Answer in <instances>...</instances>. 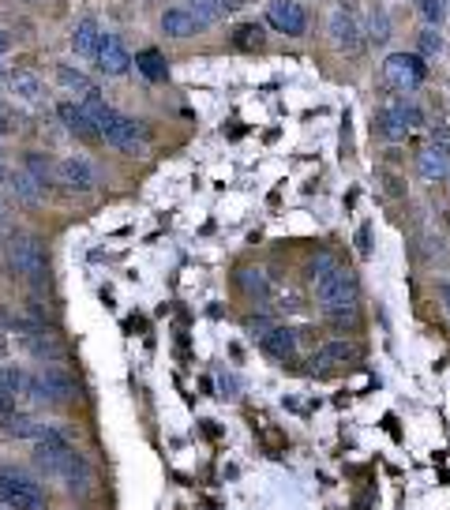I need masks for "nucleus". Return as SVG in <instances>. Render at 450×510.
I'll list each match as a JSON object with an SVG mask.
<instances>
[{
  "mask_svg": "<svg viewBox=\"0 0 450 510\" xmlns=\"http://www.w3.org/2000/svg\"><path fill=\"white\" fill-rule=\"evenodd\" d=\"M23 346L38 357V360H57L60 357V342L53 338V330H46V327H30V330H23Z\"/></svg>",
  "mask_w": 450,
  "mask_h": 510,
  "instance_id": "obj_19",
  "label": "nucleus"
},
{
  "mask_svg": "<svg viewBox=\"0 0 450 510\" xmlns=\"http://www.w3.org/2000/svg\"><path fill=\"white\" fill-rule=\"evenodd\" d=\"M188 16H192V23H195V34L206 30V26H215V23H222V19H229V12H225L222 0H192V5H188Z\"/></svg>",
  "mask_w": 450,
  "mask_h": 510,
  "instance_id": "obj_21",
  "label": "nucleus"
},
{
  "mask_svg": "<svg viewBox=\"0 0 450 510\" xmlns=\"http://www.w3.org/2000/svg\"><path fill=\"white\" fill-rule=\"evenodd\" d=\"M131 60H135V68H140L151 83H165L169 79V64L162 57V49H143L140 57H131Z\"/></svg>",
  "mask_w": 450,
  "mask_h": 510,
  "instance_id": "obj_25",
  "label": "nucleus"
},
{
  "mask_svg": "<svg viewBox=\"0 0 450 510\" xmlns=\"http://www.w3.org/2000/svg\"><path fill=\"white\" fill-rule=\"evenodd\" d=\"M432 151L450 161V124H432Z\"/></svg>",
  "mask_w": 450,
  "mask_h": 510,
  "instance_id": "obj_35",
  "label": "nucleus"
},
{
  "mask_svg": "<svg viewBox=\"0 0 450 510\" xmlns=\"http://www.w3.org/2000/svg\"><path fill=\"white\" fill-rule=\"evenodd\" d=\"M57 83H60L68 94H76V98H83V94L94 87L83 72H76V68H68V64H60V68H57Z\"/></svg>",
  "mask_w": 450,
  "mask_h": 510,
  "instance_id": "obj_30",
  "label": "nucleus"
},
{
  "mask_svg": "<svg viewBox=\"0 0 450 510\" xmlns=\"http://www.w3.org/2000/svg\"><path fill=\"white\" fill-rule=\"evenodd\" d=\"M8 184H12V195L19 199V203H26V207H34V203H42V195H46V188L34 181L30 173H23V169H16V173L8 177Z\"/></svg>",
  "mask_w": 450,
  "mask_h": 510,
  "instance_id": "obj_23",
  "label": "nucleus"
},
{
  "mask_svg": "<svg viewBox=\"0 0 450 510\" xmlns=\"http://www.w3.org/2000/svg\"><path fill=\"white\" fill-rule=\"evenodd\" d=\"M12 94L26 106H38V101H46V83L34 72H12Z\"/></svg>",
  "mask_w": 450,
  "mask_h": 510,
  "instance_id": "obj_22",
  "label": "nucleus"
},
{
  "mask_svg": "<svg viewBox=\"0 0 450 510\" xmlns=\"http://www.w3.org/2000/svg\"><path fill=\"white\" fill-rule=\"evenodd\" d=\"M30 390V398L34 401H42V405H68V401H76L79 398V383H76V376L68 368H60V364H49V368H42L38 376H30V383H26Z\"/></svg>",
  "mask_w": 450,
  "mask_h": 510,
  "instance_id": "obj_3",
  "label": "nucleus"
},
{
  "mask_svg": "<svg viewBox=\"0 0 450 510\" xmlns=\"http://www.w3.org/2000/svg\"><path fill=\"white\" fill-rule=\"evenodd\" d=\"M353 357H357V349L350 342H327L316 349V357H311V371H316V376H330L338 368H350Z\"/></svg>",
  "mask_w": 450,
  "mask_h": 510,
  "instance_id": "obj_13",
  "label": "nucleus"
},
{
  "mask_svg": "<svg viewBox=\"0 0 450 510\" xmlns=\"http://www.w3.org/2000/svg\"><path fill=\"white\" fill-rule=\"evenodd\" d=\"M240 286H245L256 300H267V297H270V282H267L263 270H256V266H248L245 275H240Z\"/></svg>",
  "mask_w": 450,
  "mask_h": 510,
  "instance_id": "obj_32",
  "label": "nucleus"
},
{
  "mask_svg": "<svg viewBox=\"0 0 450 510\" xmlns=\"http://www.w3.org/2000/svg\"><path fill=\"white\" fill-rule=\"evenodd\" d=\"M98 42H101V26H98V19H79L76 23V30H72V49H76V57H87V60H94V53H98Z\"/></svg>",
  "mask_w": 450,
  "mask_h": 510,
  "instance_id": "obj_20",
  "label": "nucleus"
},
{
  "mask_svg": "<svg viewBox=\"0 0 450 510\" xmlns=\"http://www.w3.org/2000/svg\"><path fill=\"white\" fill-rule=\"evenodd\" d=\"M311 286H316L319 308H338V304H357V282L334 255H319L311 263Z\"/></svg>",
  "mask_w": 450,
  "mask_h": 510,
  "instance_id": "obj_1",
  "label": "nucleus"
},
{
  "mask_svg": "<svg viewBox=\"0 0 450 510\" xmlns=\"http://www.w3.org/2000/svg\"><path fill=\"white\" fill-rule=\"evenodd\" d=\"M5 53H8V34L0 30V57H5Z\"/></svg>",
  "mask_w": 450,
  "mask_h": 510,
  "instance_id": "obj_40",
  "label": "nucleus"
},
{
  "mask_svg": "<svg viewBox=\"0 0 450 510\" xmlns=\"http://www.w3.org/2000/svg\"><path fill=\"white\" fill-rule=\"evenodd\" d=\"M439 293H443V308H446V316H450V282H443Z\"/></svg>",
  "mask_w": 450,
  "mask_h": 510,
  "instance_id": "obj_37",
  "label": "nucleus"
},
{
  "mask_svg": "<svg viewBox=\"0 0 450 510\" xmlns=\"http://www.w3.org/2000/svg\"><path fill=\"white\" fill-rule=\"evenodd\" d=\"M0 428H5L8 435H16V439H42L53 424H46V421H38V417H30V413H5L0 417Z\"/></svg>",
  "mask_w": 450,
  "mask_h": 510,
  "instance_id": "obj_16",
  "label": "nucleus"
},
{
  "mask_svg": "<svg viewBox=\"0 0 450 510\" xmlns=\"http://www.w3.org/2000/svg\"><path fill=\"white\" fill-rule=\"evenodd\" d=\"M101 140H106L113 151L120 154H147V143H151V128L140 120V117H128V113H117L113 124L101 131Z\"/></svg>",
  "mask_w": 450,
  "mask_h": 510,
  "instance_id": "obj_7",
  "label": "nucleus"
},
{
  "mask_svg": "<svg viewBox=\"0 0 450 510\" xmlns=\"http://www.w3.org/2000/svg\"><path fill=\"white\" fill-rule=\"evenodd\" d=\"M53 169H57V165H53L49 158H42V154H26V158H23V173H30L46 192H49V184H53Z\"/></svg>",
  "mask_w": 450,
  "mask_h": 510,
  "instance_id": "obj_29",
  "label": "nucleus"
},
{
  "mask_svg": "<svg viewBox=\"0 0 450 510\" xmlns=\"http://www.w3.org/2000/svg\"><path fill=\"white\" fill-rule=\"evenodd\" d=\"M64 488L72 492V495H90L94 492V469H90V462L76 451V458H72V465H68V473H64Z\"/></svg>",
  "mask_w": 450,
  "mask_h": 510,
  "instance_id": "obj_17",
  "label": "nucleus"
},
{
  "mask_svg": "<svg viewBox=\"0 0 450 510\" xmlns=\"http://www.w3.org/2000/svg\"><path fill=\"white\" fill-rule=\"evenodd\" d=\"M94 64H98V72H106V76H124L128 72V68H131V53H128L120 34H106V30H101Z\"/></svg>",
  "mask_w": 450,
  "mask_h": 510,
  "instance_id": "obj_12",
  "label": "nucleus"
},
{
  "mask_svg": "<svg viewBox=\"0 0 450 510\" xmlns=\"http://www.w3.org/2000/svg\"><path fill=\"white\" fill-rule=\"evenodd\" d=\"M391 16H387V8L383 5H375L372 12H368V42L372 46H387L391 42Z\"/></svg>",
  "mask_w": 450,
  "mask_h": 510,
  "instance_id": "obj_27",
  "label": "nucleus"
},
{
  "mask_svg": "<svg viewBox=\"0 0 450 510\" xmlns=\"http://www.w3.org/2000/svg\"><path fill=\"white\" fill-rule=\"evenodd\" d=\"M0 510H5V506H0Z\"/></svg>",
  "mask_w": 450,
  "mask_h": 510,
  "instance_id": "obj_42",
  "label": "nucleus"
},
{
  "mask_svg": "<svg viewBox=\"0 0 450 510\" xmlns=\"http://www.w3.org/2000/svg\"><path fill=\"white\" fill-rule=\"evenodd\" d=\"M417 173H421V181H446L450 177V161L428 147V151L417 154Z\"/></svg>",
  "mask_w": 450,
  "mask_h": 510,
  "instance_id": "obj_26",
  "label": "nucleus"
},
{
  "mask_svg": "<svg viewBox=\"0 0 450 510\" xmlns=\"http://www.w3.org/2000/svg\"><path fill=\"white\" fill-rule=\"evenodd\" d=\"M8 270L16 278H23L26 286L42 289L49 278V255L42 248V241L34 233H12L8 236Z\"/></svg>",
  "mask_w": 450,
  "mask_h": 510,
  "instance_id": "obj_2",
  "label": "nucleus"
},
{
  "mask_svg": "<svg viewBox=\"0 0 450 510\" xmlns=\"http://www.w3.org/2000/svg\"><path fill=\"white\" fill-rule=\"evenodd\" d=\"M5 181H8V165H5V161H0V184H5Z\"/></svg>",
  "mask_w": 450,
  "mask_h": 510,
  "instance_id": "obj_41",
  "label": "nucleus"
},
{
  "mask_svg": "<svg viewBox=\"0 0 450 510\" xmlns=\"http://www.w3.org/2000/svg\"><path fill=\"white\" fill-rule=\"evenodd\" d=\"M0 506L5 510H46V488L19 469H0Z\"/></svg>",
  "mask_w": 450,
  "mask_h": 510,
  "instance_id": "obj_4",
  "label": "nucleus"
},
{
  "mask_svg": "<svg viewBox=\"0 0 450 510\" xmlns=\"http://www.w3.org/2000/svg\"><path fill=\"white\" fill-rule=\"evenodd\" d=\"M259 349L270 357V360H293L297 357V334L289 327H267L259 334Z\"/></svg>",
  "mask_w": 450,
  "mask_h": 510,
  "instance_id": "obj_14",
  "label": "nucleus"
},
{
  "mask_svg": "<svg viewBox=\"0 0 450 510\" xmlns=\"http://www.w3.org/2000/svg\"><path fill=\"white\" fill-rule=\"evenodd\" d=\"M8 131H12V124H8V113L0 109V135H8Z\"/></svg>",
  "mask_w": 450,
  "mask_h": 510,
  "instance_id": "obj_38",
  "label": "nucleus"
},
{
  "mask_svg": "<svg viewBox=\"0 0 450 510\" xmlns=\"http://www.w3.org/2000/svg\"><path fill=\"white\" fill-rule=\"evenodd\" d=\"M439 53H443V34H439V26H424L421 38H417V57L421 60H432Z\"/></svg>",
  "mask_w": 450,
  "mask_h": 510,
  "instance_id": "obj_31",
  "label": "nucleus"
},
{
  "mask_svg": "<svg viewBox=\"0 0 450 510\" xmlns=\"http://www.w3.org/2000/svg\"><path fill=\"white\" fill-rule=\"evenodd\" d=\"M383 79L394 94H413L424 79H428V68L417 53H391L383 60Z\"/></svg>",
  "mask_w": 450,
  "mask_h": 510,
  "instance_id": "obj_6",
  "label": "nucleus"
},
{
  "mask_svg": "<svg viewBox=\"0 0 450 510\" xmlns=\"http://www.w3.org/2000/svg\"><path fill=\"white\" fill-rule=\"evenodd\" d=\"M263 42H267L263 23H240V26L233 30V46H236V49H245V53L263 49Z\"/></svg>",
  "mask_w": 450,
  "mask_h": 510,
  "instance_id": "obj_28",
  "label": "nucleus"
},
{
  "mask_svg": "<svg viewBox=\"0 0 450 510\" xmlns=\"http://www.w3.org/2000/svg\"><path fill=\"white\" fill-rule=\"evenodd\" d=\"M57 117H60V124H64L68 131L79 135V140H98V128L90 124V117L83 113L79 101H60V106H57Z\"/></svg>",
  "mask_w": 450,
  "mask_h": 510,
  "instance_id": "obj_15",
  "label": "nucleus"
},
{
  "mask_svg": "<svg viewBox=\"0 0 450 510\" xmlns=\"http://www.w3.org/2000/svg\"><path fill=\"white\" fill-rule=\"evenodd\" d=\"M162 30H165V38H192L195 34V23H192V16H188V8H169L165 16H162Z\"/></svg>",
  "mask_w": 450,
  "mask_h": 510,
  "instance_id": "obj_24",
  "label": "nucleus"
},
{
  "mask_svg": "<svg viewBox=\"0 0 450 510\" xmlns=\"http://www.w3.org/2000/svg\"><path fill=\"white\" fill-rule=\"evenodd\" d=\"M327 319L334 327H357L361 312H357V304H338V308H327Z\"/></svg>",
  "mask_w": 450,
  "mask_h": 510,
  "instance_id": "obj_33",
  "label": "nucleus"
},
{
  "mask_svg": "<svg viewBox=\"0 0 450 510\" xmlns=\"http://www.w3.org/2000/svg\"><path fill=\"white\" fill-rule=\"evenodd\" d=\"M421 19L424 26H439L446 19V0H421Z\"/></svg>",
  "mask_w": 450,
  "mask_h": 510,
  "instance_id": "obj_34",
  "label": "nucleus"
},
{
  "mask_svg": "<svg viewBox=\"0 0 450 510\" xmlns=\"http://www.w3.org/2000/svg\"><path fill=\"white\" fill-rule=\"evenodd\" d=\"M23 383H26V380H23L19 368L0 364V417L16 410V401H19V394H23Z\"/></svg>",
  "mask_w": 450,
  "mask_h": 510,
  "instance_id": "obj_18",
  "label": "nucleus"
},
{
  "mask_svg": "<svg viewBox=\"0 0 450 510\" xmlns=\"http://www.w3.org/2000/svg\"><path fill=\"white\" fill-rule=\"evenodd\" d=\"M53 184H60L64 192H76V195L94 192V188H98V169H94L90 158H83V154H68V158H60L57 169H53Z\"/></svg>",
  "mask_w": 450,
  "mask_h": 510,
  "instance_id": "obj_8",
  "label": "nucleus"
},
{
  "mask_svg": "<svg viewBox=\"0 0 450 510\" xmlns=\"http://www.w3.org/2000/svg\"><path fill=\"white\" fill-rule=\"evenodd\" d=\"M8 225V207H5V199H0V229Z\"/></svg>",
  "mask_w": 450,
  "mask_h": 510,
  "instance_id": "obj_39",
  "label": "nucleus"
},
{
  "mask_svg": "<svg viewBox=\"0 0 450 510\" xmlns=\"http://www.w3.org/2000/svg\"><path fill=\"white\" fill-rule=\"evenodd\" d=\"M375 120H379V124H375L379 135L394 143V140H405V135L421 124V109H417V106H409L405 98H398V101H391V106H387L383 113H379Z\"/></svg>",
  "mask_w": 450,
  "mask_h": 510,
  "instance_id": "obj_9",
  "label": "nucleus"
},
{
  "mask_svg": "<svg viewBox=\"0 0 450 510\" xmlns=\"http://www.w3.org/2000/svg\"><path fill=\"white\" fill-rule=\"evenodd\" d=\"M327 30H330V42L338 46V49H345V53H361V46H364V34H361V19L353 16V8L341 5L330 12V19H327Z\"/></svg>",
  "mask_w": 450,
  "mask_h": 510,
  "instance_id": "obj_10",
  "label": "nucleus"
},
{
  "mask_svg": "<svg viewBox=\"0 0 450 510\" xmlns=\"http://www.w3.org/2000/svg\"><path fill=\"white\" fill-rule=\"evenodd\" d=\"M267 23L274 30H282L286 38H304L308 34V12L297 5V0H270L267 5Z\"/></svg>",
  "mask_w": 450,
  "mask_h": 510,
  "instance_id": "obj_11",
  "label": "nucleus"
},
{
  "mask_svg": "<svg viewBox=\"0 0 450 510\" xmlns=\"http://www.w3.org/2000/svg\"><path fill=\"white\" fill-rule=\"evenodd\" d=\"M72 458H76V447L60 428H49L42 439H34V465H38L46 477L60 481L68 465H72Z\"/></svg>",
  "mask_w": 450,
  "mask_h": 510,
  "instance_id": "obj_5",
  "label": "nucleus"
},
{
  "mask_svg": "<svg viewBox=\"0 0 450 510\" xmlns=\"http://www.w3.org/2000/svg\"><path fill=\"white\" fill-rule=\"evenodd\" d=\"M222 5H225V12L233 16V12H240V8H245V5H252V0H222Z\"/></svg>",
  "mask_w": 450,
  "mask_h": 510,
  "instance_id": "obj_36",
  "label": "nucleus"
}]
</instances>
